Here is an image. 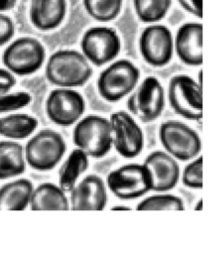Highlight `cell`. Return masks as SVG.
<instances>
[{
	"label": "cell",
	"mask_w": 212,
	"mask_h": 254,
	"mask_svg": "<svg viewBox=\"0 0 212 254\" xmlns=\"http://www.w3.org/2000/svg\"><path fill=\"white\" fill-rule=\"evenodd\" d=\"M48 81L57 87H79L92 75L90 63L75 50H58L51 55L46 64Z\"/></svg>",
	"instance_id": "6da1fadb"
},
{
	"label": "cell",
	"mask_w": 212,
	"mask_h": 254,
	"mask_svg": "<svg viewBox=\"0 0 212 254\" xmlns=\"http://www.w3.org/2000/svg\"><path fill=\"white\" fill-rule=\"evenodd\" d=\"M72 141L76 148L90 158L100 159L106 156L112 148L109 119L94 114L80 118L73 128Z\"/></svg>",
	"instance_id": "7a4b0ae2"
},
{
	"label": "cell",
	"mask_w": 212,
	"mask_h": 254,
	"mask_svg": "<svg viewBox=\"0 0 212 254\" xmlns=\"http://www.w3.org/2000/svg\"><path fill=\"white\" fill-rule=\"evenodd\" d=\"M140 69L129 60H118L103 69L97 78L99 95L108 102H117L128 96L137 86Z\"/></svg>",
	"instance_id": "3957f363"
},
{
	"label": "cell",
	"mask_w": 212,
	"mask_h": 254,
	"mask_svg": "<svg viewBox=\"0 0 212 254\" xmlns=\"http://www.w3.org/2000/svg\"><path fill=\"white\" fill-rule=\"evenodd\" d=\"M66 144L62 136L53 129H42L27 142L24 153L26 163L37 171H50L62 159Z\"/></svg>",
	"instance_id": "277c9868"
},
{
	"label": "cell",
	"mask_w": 212,
	"mask_h": 254,
	"mask_svg": "<svg viewBox=\"0 0 212 254\" xmlns=\"http://www.w3.org/2000/svg\"><path fill=\"white\" fill-rule=\"evenodd\" d=\"M106 186L115 196L130 200L142 197L152 190L153 179L144 163H131L110 172L106 178Z\"/></svg>",
	"instance_id": "5b68a950"
},
{
	"label": "cell",
	"mask_w": 212,
	"mask_h": 254,
	"mask_svg": "<svg viewBox=\"0 0 212 254\" xmlns=\"http://www.w3.org/2000/svg\"><path fill=\"white\" fill-rule=\"evenodd\" d=\"M46 60L44 45L36 38L21 37L11 42L3 52L2 62L15 75L25 76L38 71Z\"/></svg>",
	"instance_id": "8992f818"
},
{
	"label": "cell",
	"mask_w": 212,
	"mask_h": 254,
	"mask_svg": "<svg viewBox=\"0 0 212 254\" xmlns=\"http://www.w3.org/2000/svg\"><path fill=\"white\" fill-rule=\"evenodd\" d=\"M165 107V91L155 76H147L133 89L127 99L130 114L141 122L149 123L158 119Z\"/></svg>",
	"instance_id": "52a82bcc"
},
{
	"label": "cell",
	"mask_w": 212,
	"mask_h": 254,
	"mask_svg": "<svg viewBox=\"0 0 212 254\" xmlns=\"http://www.w3.org/2000/svg\"><path fill=\"white\" fill-rule=\"evenodd\" d=\"M159 137L165 152L181 162L194 159L202 148L199 134L178 120L163 121L159 126Z\"/></svg>",
	"instance_id": "ba28073f"
},
{
	"label": "cell",
	"mask_w": 212,
	"mask_h": 254,
	"mask_svg": "<svg viewBox=\"0 0 212 254\" xmlns=\"http://www.w3.org/2000/svg\"><path fill=\"white\" fill-rule=\"evenodd\" d=\"M167 100L172 110L188 120L202 118V84L186 74H176L168 81Z\"/></svg>",
	"instance_id": "9c48e42d"
},
{
	"label": "cell",
	"mask_w": 212,
	"mask_h": 254,
	"mask_svg": "<svg viewBox=\"0 0 212 254\" xmlns=\"http://www.w3.org/2000/svg\"><path fill=\"white\" fill-rule=\"evenodd\" d=\"M112 134V146L126 159L141 154L144 148V133L134 116L128 111L119 110L109 118Z\"/></svg>",
	"instance_id": "30bf717a"
},
{
	"label": "cell",
	"mask_w": 212,
	"mask_h": 254,
	"mask_svg": "<svg viewBox=\"0 0 212 254\" xmlns=\"http://www.w3.org/2000/svg\"><path fill=\"white\" fill-rule=\"evenodd\" d=\"M85 111L83 96L73 88L57 87L53 89L46 100L48 118L55 125L68 127L75 124Z\"/></svg>",
	"instance_id": "8fae6325"
},
{
	"label": "cell",
	"mask_w": 212,
	"mask_h": 254,
	"mask_svg": "<svg viewBox=\"0 0 212 254\" xmlns=\"http://www.w3.org/2000/svg\"><path fill=\"white\" fill-rule=\"evenodd\" d=\"M80 47L90 64L101 66L116 59L121 50V41L112 28L92 27L83 34Z\"/></svg>",
	"instance_id": "7c38bea8"
},
{
	"label": "cell",
	"mask_w": 212,
	"mask_h": 254,
	"mask_svg": "<svg viewBox=\"0 0 212 254\" xmlns=\"http://www.w3.org/2000/svg\"><path fill=\"white\" fill-rule=\"evenodd\" d=\"M139 48L144 61L156 67L167 64L173 57V37L163 25L153 24L146 27L139 40Z\"/></svg>",
	"instance_id": "4fadbf2b"
},
{
	"label": "cell",
	"mask_w": 212,
	"mask_h": 254,
	"mask_svg": "<svg viewBox=\"0 0 212 254\" xmlns=\"http://www.w3.org/2000/svg\"><path fill=\"white\" fill-rule=\"evenodd\" d=\"M69 193V209L72 210H102L107 204L106 183L95 174L76 183Z\"/></svg>",
	"instance_id": "5bb4252c"
},
{
	"label": "cell",
	"mask_w": 212,
	"mask_h": 254,
	"mask_svg": "<svg viewBox=\"0 0 212 254\" xmlns=\"http://www.w3.org/2000/svg\"><path fill=\"white\" fill-rule=\"evenodd\" d=\"M144 164L152 175V190L164 192L172 190L178 183L180 169L177 160L167 152L161 150L154 151L146 157Z\"/></svg>",
	"instance_id": "9a60e30c"
},
{
	"label": "cell",
	"mask_w": 212,
	"mask_h": 254,
	"mask_svg": "<svg viewBox=\"0 0 212 254\" xmlns=\"http://www.w3.org/2000/svg\"><path fill=\"white\" fill-rule=\"evenodd\" d=\"M173 48L184 64L201 65L203 62L201 23L189 22L181 25L173 39Z\"/></svg>",
	"instance_id": "2e32d148"
},
{
	"label": "cell",
	"mask_w": 212,
	"mask_h": 254,
	"mask_svg": "<svg viewBox=\"0 0 212 254\" xmlns=\"http://www.w3.org/2000/svg\"><path fill=\"white\" fill-rule=\"evenodd\" d=\"M66 8V0H31L30 21L40 31L54 30L62 23Z\"/></svg>",
	"instance_id": "e0dca14e"
},
{
	"label": "cell",
	"mask_w": 212,
	"mask_h": 254,
	"mask_svg": "<svg viewBox=\"0 0 212 254\" xmlns=\"http://www.w3.org/2000/svg\"><path fill=\"white\" fill-rule=\"evenodd\" d=\"M34 190L29 179L21 178L0 188V210H24L30 204Z\"/></svg>",
	"instance_id": "ac0fdd59"
},
{
	"label": "cell",
	"mask_w": 212,
	"mask_h": 254,
	"mask_svg": "<svg viewBox=\"0 0 212 254\" xmlns=\"http://www.w3.org/2000/svg\"><path fill=\"white\" fill-rule=\"evenodd\" d=\"M29 205L32 210H68L69 200L58 185L44 183L33 190Z\"/></svg>",
	"instance_id": "d6986e66"
},
{
	"label": "cell",
	"mask_w": 212,
	"mask_h": 254,
	"mask_svg": "<svg viewBox=\"0 0 212 254\" xmlns=\"http://www.w3.org/2000/svg\"><path fill=\"white\" fill-rule=\"evenodd\" d=\"M26 170L23 146L11 140L0 141V180L22 175Z\"/></svg>",
	"instance_id": "ffe728a7"
},
{
	"label": "cell",
	"mask_w": 212,
	"mask_h": 254,
	"mask_svg": "<svg viewBox=\"0 0 212 254\" xmlns=\"http://www.w3.org/2000/svg\"><path fill=\"white\" fill-rule=\"evenodd\" d=\"M89 157L80 149H73L58 171V186L64 192H69L76 185L80 176L89 166Z\"/></svg>",
	"instance_id": "44dd1931"
},
{
	"label": "cell",
	"mask_w": 212,
	"mask_h": 254,
	"mask_svg": "<svg viewBox=\"0 0 212 254\" xmlns=\"http://www.w3.org/2000/svg\"><path fill=\"white\" fill-rule=\"evenodd\" d=\"M37 127V118L27 113L11 112L0 117V135L10 140L26 139Z\"/></svg>",
	"instance_id": "7402d4cb"
},
{
	"label": "cell",
	"mask_w": 212,
	"mask_h": 254,
	"mask_svg": "<svg viewBox=\"0 0 212 254\" xmlns=\"http://www.w3.org/2000/svg\"><path fill=\"white\" fill-rule=\"evenodd\" d=\"M137 17L144 23H156L166 15L171 0H133Z\"/></svg>",
	"instance_id": "603a6c76"
},
{
	"label": "cell",
	"mask_w": 212,
	"mask_h": 254,
	"mask_svg": "<svg viewBox=\"0 0 212 254\" xmlns=\"http://www.w3.org/2000/svg\"><path fill=\"white\" fill-rule=\"evenodd\" d=\"M83 6L93 19L109 22L115 19L122 8L123 0H82Z\"/></svg>",
	"instance_id": "cb8c5ba5"
},
{
	"label": "cell",
	"mask_w": 212,
	"mask_h": 254,
	"mask_svg": "<svg viewBox=\"0 0 212 254\" xmlns=\"http://www.w3.org/2000/svg\"><path fill=\"white\" fill-rule=\"evenodd\" d=\"M137 210H183L184 203L181 197L159 192L142 199L136 207Z\"/></svg>",
	"instance_id": "d4e9b609"
},
{
	"label": "cell",
	"mask_w": 212,
	"mask_h": 254,
	"mask_svg": "<svg viewBox=\"0 0 212 254\" xmlns=\"http://www.w3.org/2000/svg\"><path fill=\"white\" fill-rule=\"evenodd\" d=\"M32 101V96L27 91H17L0 95V115L18 111L28 106Z\"/></svg>",
	"instance_id": "484cf974"
},
{
	"label": "cell",
	"mask_w": 212,
	"mask_h": 254,
	"mask_svg": "<svg viewBox=\"0 0 212 254\" xmlns=\"http://www.w3.org/2000/svg\"><path fill=\"white\" fill-rule=\"evenodd\" d=\"M182 184L189 189H202V156L198 155L184 167L181 175Z\"/></svg>",
	"instance_id": "4316f807"
},
{
	"label": "cell",
	"mask_w": 212,
	"mask_h": 254,
	"mask_svg": "<svg viewBox=\"0 0 212 254\" xmlns=\"http://www.w3.org/2000/svg\"><path fill=\"white\" fill-rule=\"evenodd\" d=\"M15 33V26L13 20L0 12V47L6 45L11 41Z\"/></svg>",
	"instance_id": "83f0119b"
},
{
	"label": "cell",
	"mask_w": 212,
	"mask_h": 254,
	"mask_svg": "<svg viewBox=\"0 0 212 254\" xmlns=\"http://www.w3.org/2000/svg\"><path fill=\"white\" fill-rule=\"evenodd\" d=\"M16 84L15 74L7 68L0 67V95L9 92Z\"/></svg>",
	"instance_id": "f1b7e54d"
},
{
	"label": "cell",
	"mask_w": 212,
	"mask_h": 254,
	"mask_svg": "<svg viewBox=\"0 0 212 254\" xmlns=\"http://www.w3.org/2000/svg\"><path fill=\"white\" fill-rule=\"evenodd\" d=\"M177 2L190 14L198 18L202 17V0H177Z\"/></svg>",
	"instance_id": "f546056e"
},
{
	"label": "cell",
	"mask_w": 212,
	"mask_h": 254,
	"mask_svg": "<svg viewBox=\"0 0 212 254\" xmlns=\"http://www.w3.org/2000/svg\"><path fill=\"white\" fill-rule=\"evenodd\" d=\"M17 0H0V12H5L13 9Z\"/></svg>",
	"instance_id": "4dcf8cb0"
},
{
	"label": "cell",
	"mask_w": 212,
	"mask_h": 254,
	"mask_svg": "<svg viewBox=\"0 0 212 254\" xmlns=\"http://www.w3.org/2000/svg\"><path fill=\"white\" fill-rule=\"evenodd\" d=\"M112 210H131V207H128L126 205H115L111 208Z\"/></svg>",
	"instance_id": "1f68e13d"
},
{
	"label": "cell",
	"mask_w": 212,
	"mask_h": 254,
	"mask_svg": "<svg viewBox=\"0 0 212 254\" xmlns=\"http://www.w3.org/2000/svg\"><path fill=\"white\" fill-rule=\"evenodd\" d=\"M194 209H195V210H201V209H202V199H201V198H200V199L198 200V202L195 204Z\"/></svg>",
	"instance_id": "d6a6232c"
}]
</instances>
